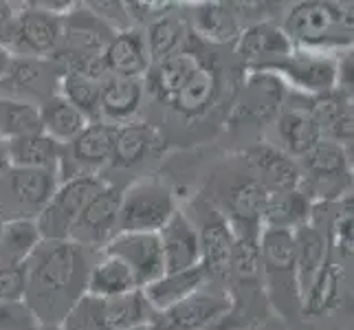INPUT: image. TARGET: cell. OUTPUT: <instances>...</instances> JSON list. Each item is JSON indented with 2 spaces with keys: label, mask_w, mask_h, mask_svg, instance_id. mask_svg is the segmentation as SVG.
<instances>
[{
  "label": "cell",
  "mask_w": 354,
  "mask_h": 330,
  "mask_svg": "<svg viewBox=\"0 0 354 330\" xmlns=\"http://www.w3.org/2000/svg\"><path fill=\"white\" fill-rule=\"evenodd\" d=\"M185 33H187L185 24H183L180 18H172V16L156 18L150 24V29L145 31V42H148L152 64L183 48V42L187 38Z\"/></svg>",
  "instance_id": "obj_38"
},
{
  "label": "cell",
  "mask_w": 354,
  "mask_h": 330,
  "mask_svg": "<svg viewBox=\"0 0 354 330\" xmlns=\"http://www.w3.org/2000/svg\"><path fill=\"white\" fill-rule=\"evenodd\" d=\"M24 3H27V7L44 9V11H51V14H59V16H64L71 9L77 7V0H24Z\"/></svg>",
  "instance_id": "obj_43"
},
{
  "label": "cell",
  "mask_w": 354,
  "mask_h": 330,
  "mask_svg": "<svg viewBox=\"0 0 354 330\" xmlns=\"http://www.w3.org/2000/svg\"><path fill=\"white\" fill-rule=\"evenodd\" d=\"M268 201V192L262 183L251 176H244L229 185L225 194L223 216L231 225L236 236H258L262 231V214Z\"/></svg>",
  "instance_id": "obj_16"
},
{
  "label": "cell",
  "mask_w": 354,
  "mask_h": 330,
  "mask_svg": "<svg viewBox=\"0 0 354 330\" xmlns=\"http://www.w3.org/2000/svg\"><path fill=\"white\" fill-rule=\"evenodd\" d=\"M113 29L91 9H71L62 16V44L55 55H104Z\"/></svg>",
  "instance_id": "obj_18"
},
{
  "label": "cell",
  "mask_w": 354,
  "mask_h": 330,
  "mask_svg": "<svg viewBox=\"0 0 354 330\" xmlns=\"http://www.w3.org/2000/svg\"><path fill=\"white\" fill-rule=\"evenodd\" d=\"M194 29L209 42H231L238 38L240 24L229 7L221 3H205L194 11Z\"/></svg>",
  "instance_id": "obj_36"
},
{
  "label": "cell",
  "mask_w": 354,
  "mask_h": 330,
  "mask_svg": "<svg viewBox=\"0 0 354 330\" xmlns=\"http://www.w3.org/2000/svg\"><path fill=\"white\" fill-rule=\"evenodd\" d=\"M205 282H207L205 268L196 264L192 268H183V271L158 275L154 282L145 284L141 291L145 300H148V304L154 309V313H161L169 306H174L183 297H187L189 293L201 288Z\"/></svg>",
  "instance_id": "obj_28"
},
{
  "label": "cell",
  "mask_w": 354,
  "mask_h": 330,
  "mask_svg": "<svg viewBox=\"0 0 354 330\" xmlns=\"http://www.w3.org/2000/svg\"><path fill=\"white\" fill-rule=\"evenodd\" d=\"M315 201L301 187L268 194V201L262 214V227L273 229H297L310 223Z\"/></svg>",
  "instance_id": "obj_29"
},
{
  "label": "cell",
  "mask_w": 354,
  "mask_h": 330,
  "mask_svg": "<svg viewBox=\"0 0 354 330\" xmlns=\"http://www.w3.org/2000/svg\"><path fill=\"white\" fill-rule=\"evenodd\" d=\"M35 330H64L62 324H38Z\"/></svg>",
  "instance_id": "obj_47"
},
{
  "label": "cell",
  "mask_w": 354,
  "mask_h": 330,
  "mask_svg": "<svg viewBox=\"0 0 354 330\" xmlns=\"http://www.w3.org/2000/svg\"><path fill=\"white\" fill-rule=\"evenodd\" d=\"M14 51H11L9 46H0V82H3L7 77V73L11 68V64H14Z\"/></svg>",
  "instance_id": "obj_44"
},
{
  "label": "cell",
  "mask_w": 354,
  "mask_h": 330,
  "mask_svg": "<svg viewBox=\"0 0 354 330\" xmlns=\"http://www.w3.org/2000/svg\"><path fill=\"white\" fill-rule=\"evenodd\" d=\"M201 62L203 59L194 51H187V48H178L172 55L158 59V62H154L150 71L145 73L150 91L161 102L172 104L176 93L183 89V84L192 77V73L198 68Z\"/></svg>",
  "instance_id": "obj_26"
},
{
  "label": "cell",
  "mask_w": 354,
  "mask_h": 330,
  "mask_svg": "<svg viewBox=\"0 0 354 330\" xmlns=\"http://www.w3.org/2000/svg\"><path fill=\"white\" fill-rule=\"evenodd\" d=\"M201 242V266L205 268L207 282L229 288L231 284V251L236 234L223 212L205 207L196 227Z\"/></svg>",
  "instance_id": "obj_12"
},
{
  "label": "cell",
  "mask_w": 354,
  "mask_h": 330,
  "mask_svg": "<svg viewBox=\"0 0 354 330\" xmlns=\"http://www.w3.org/2000/svg\"><path fill=\"white\" fill-rule=\"evenodd\" d=\"M292 247H295L299 295L304 302L315 275L319 273V268L328 255V238L322 229H317L313 223H306L297 229H292Z\"/></svg>",
  "instance_id": "obj_27"
},
{
  "label": "cell",
  "mask_w": 354,
  "mask_h": 330,
  "mask_svg": "<svg viewBox=\"0 0 354 330\" xmlns=\"http://www.w3.org/2000/svg\"><path fill=\"white\" fill-rule=\"evenodd\" d=\"M104 183L100 174H75L59 181L51 201L35 218L40 236L46 240H66L77 216Z\"/></svg>",
  "instance_id": "obj_6"
},
{
  "label": "cell",
  "mask_w": 354,
  "mask_h": 330,
  "mask_svg": "<svg viewBox=\"0 0 354 330\" xmlns=\"http://www.w3.org/2000/svg\"><path fill=\"white\" fill-rule=\"evenodd\" d=\"M262 71H271L286 86H292L304 95H322L335 89L337 84V57L328 51L292 46L277 62Z\"/></svg>",
  "instance_id": "obj_8"
},
{
  "label": "cell",
  "mask_w": 354,
  "mask_h": 330,
  "mask_svg": "<svg viewBox=\"0 0 354 330\" xmlns=\"http://www.w3.org/2000/svg\"><path fill=\"white\" fill-rule=\"evenodd\" d=\"M134 288H139V284L128 268V264L115 258V255H108L102 251L88 273L86 293H93V295L100 297H115L130 293Z\"/></svg>",
  "instance_id": "obj_33"
},
{
  "label": "cell",
  "mask_w": 354,
  "mask_h": 330,
  "mask_svg": "<svg viewBox=\"0 0 354 330\" xmlns=\"http://www.w3.org/2000/svg\"><path fill=\"white\" fill-rule=\"evenodd\" d=\"M282 29L292 46L333 53L352 44V11L339 0H299Z\"/></svg>",
  "instance_id": "obj_2"
},
{
  "label": "cell",
  "mask_w": 354,
  "mask_h": 330,
  "mask_svg": "<svg viewBox=\"0 0 354 330\" xmlns=\"http://www.w3.org/2000/svg\"><path fill=\"white\" fill-rule=\"evenodd\" d=\"M249 172L266 187L268 194L295 190L301 183V169L295 156H290L275 143H253L247 150Z\"/></svg>",
  "instance_id": "obj_17"
},
{
  "label": "cell",
  "mask_w": 354,
  "mask_h": 330,
  "mask_svg": "<svg viewBox=\"0 0 354 330\" xmlns=\"http://www.w3.org/2000/svg\"><path fill=\"white\" fill-rule=\"evenodd\" d=\"M40 130L38 106L20 97L0 95V137L16 139Z\"/></svg>",
  "instance_id": "obj_37"
},
{
  "label": "cell",
  "mask_w": 354,
  "mask_h": 330,
  "mask_svg": "<svg viewBox=\"0 0 354 330\" xmlns=\"http://www.w3.org/2000/svg\"><path fill=\"white\" fill-rule=\"evenodd\" d=\"M176 212L174 196L154 181L134 183L121 194L119 231H150L156 234Z\"/></svg>",
  "instance_id": "obj_9"
},
{
  "label": "cell",
  "mask_w": 354,
  "mask_h": 330,
  "mask_svg": "<svg viewBox=\"0 0 354 330\" xmlns=\"http://www.w3.org/2000/svg\"><path fill=\"white\" fill-rule=\"evenodd\" d=\"M258 236H236L231 251V282H258L262 277Z\"/></svg>",
  "instance_id": "obj_39"
},
{
  "label": "cell",
  "mask_w": 354,
  "mask_h": 330,
  "mask_svg": "<svg viewBox=\"0 0 354 330\" xmlns=\"http://www.w3.org/2000/svg\"><path fill=\"white\" fill-rule=\"evenodd\" d=\"M286 102V84L275 73L253 68L242 84L238 102L234 104V124H266L273 121Z\"/></svg>",
  "instance_id": "obj_13"
},
{
  "label": "cell",
  "mask_w": 354,
  "mask_h": 330,
  "mask_svg": "<svg viewBox=\"0 0 354 330\" xmlns=\"http://www.w3.org/2000/svg\"><path fill=\"white\" fill-rule=\"evenodd\" d=\"M104 253L126 262L139 288L165 273L158 234H150V231H119L104 247Z\"/></svg>",
  "instance_id": "obj_15"
},
{
  "label": "cell",
  "mask_w": 354,
  "mask_h": 330,
  "mask_svg": "<svg viewBox=\"0 0 354 330\" xmlns=\"http://www.w3.org/2000/svg\"><path fill=\"white\" fill-rule=\"evenodd\" d=\"M260 266L273 304L286 317L301 311V295L295 268L292 231L262 227L260 231Z\"/></svg>",
  "instance_id": "obj_3"
},
{
  "label": "cell",
  "mask_w": 354,
  "mask_h": 330,
  "mask_svg": "<svg viewBox=\"0 0 354 330\" xmlns=\"http://www.w3.org/2000/svg\"><path fill=\"white\" fill-rule=\"evenodd\" d=\"M38 115H40V130L62 145L75 139L84 130V126L88 124L86 115H84L82 110H77L59 93L46 97L38 106Z\"/></svg>",
  "instance_id": "obj_30"
},
{
  "label": "cell",
  "mask_w": 354,
  "mask_h": 330,
  "mask_svg": "<svg viewBox=\"0 0 354 330\" xmlns=\"http://www.w3.org/2000/svg\"><path fill=\"white\" fill-rule=\"evenodd\" d=\"M117 124L104 119L88 121L75 139L62 145L59 181L75 174H100L111 163Z\"/></svg>",
  "instance_id": "obj_10"
},
{
  "label": "cell",
  "mask_w": 354,
  "mask_h": 330,
  "mask_svg": "<svg viewBox=\"0 0 354 330\" xmlns=\"http://www.w3.org/2000/svg\"><path fill=\"white\" fill-rule=\"evenodd\" d=\"M106 73L126 77H145L152 66V57L145 42V33L139 29L115 31L104 48Z\"/></svg>",
  "instance_id": "obj_23"
},
{
  "label": "cell",
  "mask_w": 354,
  "mask_h": 330,
  "mask_svg": "<svg viewBox=\"0 0 354 330\" xmlns=\"http://www.w3.org/2000/svg\"><path fill=\"white\" fill-rule=\"evenodd\" d=\"M218 89H221V82H218L216 71L212 66H207L205 62H201L198 68L192 73V77L183 84V89L176 93L172 106L178 115L187 119L201 117L214 104Z\"/></svg>",
  "instance_id": "obj_31"
},
{
  "label": "cell",
  "mask_w": 354,
  "mask_h": 330,
  "mask_svg": "<svg viewBox=\"0 0 354 330\" xmlns=\"http://www.w3.org/2000/svg\"><path fill=\"white\" fill-rule=\"evenodd\" d=\"M231 306L234 300L229 295V288L205 282L174 306L156 313L150 324L169 330H205L225 320L231 313Z\"/></svg>",
  "instance_id": "obj_7"
},
{
  "label": "cell",
  "mask_w": 354,
  "mask_h": 330,
  "mask_svg": "<svg viewBox=\"0 0 354 330\" xmlns=\"http://www.w3.org/2000/svg\"><path fill=\"white\" fill-rule=\"evenodd\" d=\"M38 324V317L33 315L24 300H0V330H35Z\"/></svg>",
  "instance_id": "obj_40"
},
{
  "label": "cell",
  "mask_w": 354,
  "mask_h": 330,
  "mask_svg": "<svg viewBox=\"0 0 354 330\" xmlns=\"http://www.w3.org/2000/svg\"><path fill=\"white\" fill-rule=\"evenodd\" d=\"M62 44V16L44 9L18 11L9 48L20 57H51Z\"/></svg>",
  "instance_id": "obj_14"
},
{
  "label": "cell",
  "mask_w": 354,
  "mask_h": 330,
  "mask_svg": "<svg viewBox=\"0 0 354 330\" xmlns=\"http://www.w3.org/2000/svg\"><path fill=\"white\" fill-rule=\"evenodd\" d=\"M121 194H124V190L119 185L104 183L77 216L75 225H73L68 234V240L95 251H104L106 244L119 234Z\"/></svg>",
  "instance_id": "obj_11"
},
{
  "label": "cell",
  "mask_w": 354,
  "mask_h": 330,
  "mask_svg": "<svg viewBox=\"0 0 354 330\" xmlns=\"http://www.w3.org/2000/svg\"><path fill=\"white\" fill-rule=\"evenodd\" d=\"M275 134L277 143L290 156H304L313 145L322 139V130L317 124L313 104H290L284 102L275 115Z\"/></svg>",
  "instance_id": "obj_22"
},
{
  "label": "cell",
  "mask_w": 354,
  "mask_h": 330,
  "mask_svg": "<svg viewBox=\"0 0 354 330\" xmlns=\"http://www.w3.org/2000/svg\"><path fill=\"white\" fill-rule=\"evenodd\" d=\"M11 165V154H9V139H3L0 137V172H5V169Z\"/></svg>",
  "instance_id": "obj_45"
},
{
  "label": "cell",
  "mask_w": 354,
  "mask_h": 330,
  "mask_svg": "<svg viewBox=\"0 0 354 330\" xmlns=\"http://www.w3.org/2000/svg\"><path fill=\"white\" fill-rule=\"evenodd\" d=\"M156 234L163 251L165 273L183 271V268L201 264V242L196 225L183 212L176 210Z\"/></svg>",
  "instance_id": "obj_21"
},
{
  "label": "cell",
  "mask_w": 354,
  "mask_h": 330,
  "mask_svg": "<svg viewBox=\"0 0 354 330\" xmlns=\"http://www.w3.org/2000/svg\"><path fill=\"white\" fill-rule=\"evenodd\" d=\"M163 150V137L154 126L145 121H126L117 126L115 148L111 156V167L134 169L152 161Z\"/></svg>",
  "instance_id": "obj_19"
},
{
  "label": "cell",
  "mask_w": 354,
  "mask_h": 330,
  "mask_svg": "<svg viewBox=\"0 0 354 330\" xmlns=\"http://www.w3.org/2000/svg\"><path fill=\"white\" fill-rule=\"evenodd\" d=\"M313 113L322 139L352 145V93L333 89L313 97Z\"/></svg>",
  "instance_id": "obj_25"
},
{
  "label": "cell",
  "mask_w": 354,
  "mask_h": 330,
  "mask_svg": "<svg viewBox=\"0 0 354 330\" xmlns=\"http://www.w3.org/2000/svg\"><path fill=\"white\" fill-rule=\"evenodd\" d=\"M16 16H18V9L11 5V0H0V46H9Z\"/></svg>",
  "instance_id": "obj_42"
},
{
  "label": "cell",
  "mask_w": 354,
  "mask_h": 330,
  "mask_svg": "<svg viewBox=\"0 0 354 330\" xmlns=\"http://www.w3.org/2000/svg\"><path fill=\"white\" fill-rule=\"evenodd\" d=\"M42 240L35 220H5L0 231V266L24 264Z\"/></svg>",
  "instance_id": "obj_34"
},
{
  "label": "cell",
  "mask_w": 354,
  "mask_h": 330,
  "mask_svg": "<svg viewBox=\"0 0 354 330\" xmlns=\"http://www.w3.org/2000/svg\"><path fill=\"white\" fill-rule=\"evenodd\" d=\"M24 288H27V268H24V264L0 266V300H24Z\"/></svg>",
  "instance_id": "obj_41"
},
{
  "label": "cell",
  "mask_w": 354,
  "mask_h": 330,
  "mask_svg": "<svg viewBox=\"0 0 354 330\" xmlns=\"http://www.w3.org/2000/svg\"><path fill=\"white\" fill-rule=\"evenodd\" d=\"M290 48L292 44L288 35L279 24L273 22H255L240 31L236 38V51L251 71L271 66L279 57H284Z\"/></svg>",
  "instance_id": "obj_20"
},
{
  "label": "cell",
  "mask_w": 354,
  "mask_h": 330,
  "mask_svg": "<svg viewBox=\"0 0 354 330\" xmlns=\"http://www.w3.org/2000/svg\"><path fill=\"white\" fill-rule=\"evenodd\" d=\"M128 330H148V326H137V328H128Z\"/></svg>",
  "instance_id": "obj_48"
},
{
  "label": "cell",
  "mask_w": 354,
  "mask_h": 330,
  "mask_svg": "<svg viewBox=\"0 0 354 330\" xmlns=\"http://www.w3.org/2000/svg\"><path fill=\"white\" fill-rule=\"evenodd\" d=\"M11 165L20 167H38L53 169L59 174V161H62V143H57L42 130L24 134V137L9 139Z\"/></svg>",
  "instance_id": "obj_32"
},
{
  "label": "cell",
  "mask_w": 354,
  "mask_h": 330,
  "mask_svg": "<svg viewBox=\"0 0 354 330\" xmlns=\"http://www.w3.org/2000/svg\"><path fill=\"white\" fill-rule=\"evenodd\" d=\"M137 3L145 5V7L152 9V11H161V9H165L169 5V0H137Z\"/></svg>",
  "instance_id": "obj_46"
},
{
  "label": "cell",
  "mask_w": 354,
  "mask_h": 330,
  "mask_svg": "<svg viewBox=\"0 0 354 330\" xmlns=\"http://www.w3.org/2000/svg\"><path fill=\"white\" fill-rule=\"evenodd\" d=\"M145 95L143 77H126V75H108L102 80L100 95V113L104 121L111 124H126L139 113Z\"/></svg>",
  "instance_id": "obj_24"
},
{
  "label": "cell",
  "mask_w": 354,
  "mask_h": 330,
  "mask_svg": "<svg viewBox=\"0 0 354 330\" xmlns=\"http://www.w3.org/2000/svg\"><path fill=\"white\" fill-rule=\"evenodd\" d=\"M102 251H95L73 240H46L24 262L27 288L24 302L40 324H62L88 284V273Z\"/></svg>",
  "instance_id": "obj_1"
},
{
  "label": "cell",
  "mask_w": 354,
  "mask_h": 330,
  "mask_svg": "<svg viewBox=\"0 0 354 330\" xmlns=\"http://www.w3.org/2000/svg\"><path fill=\"white\" fill-rule=\"evenodd\" d=\"M57 93L82 110L88 121L102 119L100 113V95H102V80L84 75L75 71H62L57 77Z\"/></svg>",
  "instance_id": "obj_35"
},
{
  "label": "cell",
  "mask_w": 354,
  "mask_h": 330,
  "mask_svg": "<svg viewBox=\"0 0 354 330\" xmlns=\"http://www.w3.org/2000/svg\"><path fill=\"white\" fill-rule=\"evenodd\" d=\"M301 169L299 187L317 201H333L350 194V154L348 145L330 139H319L297 158Z\"/></svg>",
  "instance_id": "obj_4"
},
{
  "label": "cell",
  "mask_w": 354,
  "mask_h": 330,
  "mask_svg": "<svg viewBox=\"0 0 354 330\" xmlns=\"http://www.w3.org/2000/svg\"><path fill=\"white\" fill-rule=\"evenodd\" d=\"M3 223H5V220H3V218H0V231H3Z\"/></svg>",
  "instance_id": "obj_49"
},
{
  "label": "cell",
  "mask_w": 354,
  "mask_h": 330,
  "mask_svg": "<svg viewBox=\"0 0 354 330\" xmlns=\"http://www.w3.org/2000/svg\"><path fill=\"white\" fill-rule=\"evenodd\" d=\"M59 183L53 169L9 165L0 172V218L35 220L51 201Z\"/></svg>",
  "instance_id": "obj_5"
}]
</instances>
